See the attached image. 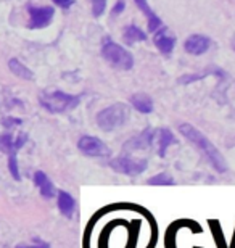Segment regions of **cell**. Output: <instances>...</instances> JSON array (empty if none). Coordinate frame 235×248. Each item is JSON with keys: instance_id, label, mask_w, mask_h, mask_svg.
Returning <instances> with one entry per match:
<instances>
[{"instance_id": "cell-1", "label": "cell", "mask_w": 235, "mask_h": 248, "mask_svg": "<svg viewBox=\"0 0 235 248\" xmlns=\"http://www.w3.org/2000/svg\"><path fill=\"white\" fill-rule=\"evenodd\" d=\"M179 132H181L186 139H188L193 145H197L198 150H202V153L208 158L209 163H211L213 168L218 172H226L227 171L226 160H224V156L221 155V152H219L218 148L208 140V137H204L198 129H195L192 124L184 123L179 126Z\"/></svg>"}, {"instance_id": "cell-2", "label": "cell", "mask_w": 235, "mask_h": 248, "mask_svg": "<svg viewBox=\"0 0 235 248\" xmlns=\"http://www.w3.org/2000/svg\"><path fill=\"white\" fill-rule=\"evenodd\" d=\"M129 120V108L124 103H114V105L103 108L97 115L98 127L105 132L114 131V129L124 126Z\"/></svg>"}, {"instance_id": "cell-3", "label": "cell", "mask_w": 235, "mask_h": 248, "mask_svg": "<svg viewBox=\"0 0 235 248\" xmlns=\"http://www.w3.org/2000/svg\"><path fill=\"white\" fill-rule=\"evenodd\" d=\"M39 102H41V105L50 113H64L68 110H73V108H76L79 105V97L55 91V92L41 93Z\"/></svg>"}, {"instance_id": "cell-4", "label": "cell", "mask_w": 235, "mask_h": 248, "mask_svg": "<svg viewBox=\"0 0 235 248\" xmlns=\"http://www.w3.org/2000/svg\"><path fill=\"white\" fill-rule=\"evenodd\" d=\"M110 166L119 174L134 177V176H141L142 172L147 170L148 161L145 158H136V156H129V155H121L116 156L110 161Z\"/></svg>"}, {"instance_id": "cell-5", "label": "cell", "mask_w": 235, "mask_h": 248, "mask_svg": "<svg viewBox=\"0 0 235 248\" xmlns=\"http://www.w3.org/2000/svg\"><path fill=\"white\" fill-rule=\"evenodd\" d=\"M102 53L105 57V60H108L113 66H116L124 71H129L134 66V57L131 55V52H127L126 48L118 46L111 41L105 42V46L102 48Z\"/></svg>"}, {"instance_id": "cell-6", "label": "cell", "mask_w": 235, "mask_h": 248, "mask_svg": "<svg viewBox=\"0 0 235 248\" xmlns=\"http://www.w3.org/2000/svg\"><path fill=\"white\" fill-rule=\"evenodd\" d=\"M78 148L81 150L84 155L87 156H97V158H105V156H110L111 150L105 145V143L100 140L97 137H92V136H82L81 139L78 140Z\"/></svg>"}, {"instance_id": "cell-7", "label": "cell", "mask_w": 235, "mask_h": 248, "mask_svg": "<svg viewBox=\"0 0 235 248\" xmlns=\"http://www.w3.org/2000/svg\"><path fill=\"white\" fill-rule=\"evenodd\" d=\"M55 10L52 7H29V15H31V23L29 28L39 29V28H46L47 24L52 21Z\"/></svg>"}, {"instance_id": "cell-8", "label": "cell", "mask_w": 235, "mask_h": 248, "mask_svg": "<svg viewBox=\"0 0 235 248\" xmlns=\"http://www.w3.org/2000/svg\"><path fill=\"white\" fill-rule=\"evenodd\" d=\"M177 140L174 139L172 132L169 129H158V131L153 132V139H152V145L155 143L157 145V153L159 156L166 155V148L171 145V143H176Z\"/></svg>"}, {"instance_id": "cell-9", "label": "cell", "mask_w": 235, "mask_h": 248, "mask_svg": "<svg viewBox=\"0 0 235 248\" xmlns=\"http://www.w3.org/2000/svg\"><path fill=\"white\" fill-rule=\"evenodd\" d=\"M211 46V39L206 36H202V34H193L186 41V50L190 55H202Z\"/></svg>"}, {"instance_id": "cell-10", "label": "cell", "mask_w": 235, "mask_h": 248, "mask_svg": "<svg viewBox=\"0 0 235 248\" xmlns=\"http://www.w3.org/2000/svg\"><path fill=\"white\" fill-rule=\"evenodd\" d=\"M152 139H153V131H152V129H145L141 136L134 137L129 142H126V145H124V150H126V152L142 150V148L152 145Z\"/></svg>"}, {"instance_id": "cell-11", "label": "cell", "mask_w": 235, "mask_h": 248, "mask_svg": "<svg viewBox=\"0 0 235 248\" xmlns=\"http://www.w3.org/2000/svg\"><path fill=\"white\" fill-rule=\"evenodd\" d=\"M34 182H36V186L41 188V195L42 197L52 198L55 195V187H53L52 182H50V179L47 177L46 172L37 171L36 174H34Z\"/></svg>"}, {"instance_id": "cell-12", "label": "cell", "mask_w": 235, "mask_h": 248, "mask_svg": "<svg viewBox=\"0 0 235 248\" xmlns=\"http://www.w3.org/2000/svg\"><path fill=\"white\" fill-rule=\"evenodd\" d=\"M58 208L63 216L71 217L74 213V208H76V202H74V198L69 195L68 192L60 190L58 192Z\"/></svg>"}, {"instance_id": "cell-13", "label": "cell", "mask_w": 235, "mask_h": 248, "mask_svg": "<svg viewBox=\"0 0 235 248\" xmlns=\"http://www.w3.org/2000/svg\"><path fill=\"white\" fill-rule=\"evenodd\" d=\"M132 107L141 113H152L153 111V100L150 98L147 93H134L131 97Z\"/></svg>"}, {"instance_id": "cell-14", "label": "cell", "mask_w": 235, "mask_h": 248, "mask_svg": "<svg viewBox=\"0 0 235 248\" xmlns=\"http://www.w3.org/2000/svg\"><path fill=\"white\" fill-rule=\"evenodd\" d=\"M134 2L137 3V7L142 10V12L147 15V18H148V29H150V32H153V31H157V29L161 26V19H159L157 15H155L152 12V8L148 7V3H147V0H134Z\"/></svg>"}, {"instance_id": "cell-15", "label": "cell", "mask_w": 235, "mask_h": 248, "mask_svg": "<svg viewBox=\"0 0 235 248\" xmlns=\"http://www.w3.org/2000/svg\"><path fill=\"white\" fill-rule=\"evenodd\" d=\"M174 42H176V39H174L172 36H169L164 29L163 31H158L157 36H155V44H157V47L159 48V52H163V53L172 52Z\"/></svg>"}, {"instance_id": "cell-16", "label": "cell", "mask_w": 235, "mask_h": 248, "mask_svg": "<svg viewBox=\"0 0 235 248\" xmlns=\"http://www.w3.org/2000/svg\"><path fill=\"white\" fill-rule=\"evenodd\" d=\"M8 68L10 71H12L15 76L21 78V79H26V81H31V79H34V74L32 71L29 69L28 66H24V64L16 60V58H12V60L8 62Z\"/></svg>"}, {"instance_id": "cell-17", "label": "cell", "mask_w": 235, "mask_h": 248, "mask_svg": "<svg viewBox=\"0 0 235 248\" xmlns=\"http://www.w3.org/2000/svg\"><path fill=\"white\" fill-rule=\"evenodd\" d=\"M124 39H126L127 44H136L139 41H145L147 39V34H143L141 29L136 26H129L124 31Z\"/></svg>"}, {"instance_id": "cell-18", "label": "cell", "mask_w": 235, "mask_h": 248, "mask_svg": "<svg viewBox=\"0 0 235 248\" xmlns=\"http://www.w3.org/2000/svg\"><path fill=\"white\" fill-rule=\"evenodd\" d=\"M147 184L148 186H174L176 181H174L168 172H159V174H155L150 177L147 181Z\"/></svg>"}, {"instance_id": "cell-19", "label": "cell", "mask_w": 235, "mask_h": 248, "mask_svg": "<svg viewBox=\"0 0 235 248\" xmlns=\"http://www.w3.org/2000/svg\"><path fill=\"white\" fill-rule=\"evenodd\" d=\"M107 8V0H92V13L94 16H100Z\"/></svg>"}, {"instance_id": "cell-20", "label": "cell", "mask_w": 235, "mask_h": 248, "mask_svg": "<svg viewBox=\"0 0 235 248\" xmlns=\"http://www.w3.org/2000/svg\"><path fill=\"white\" fill-rule=\"evenodd\" d=\"M8 168H10V172H12V176H13L16 181H19V171H18L16 155H10V160H8Z\"/></svg>"}, {"instance_id": "cell-21", "label": "cell", "mask_w": 235, "mask_h": 248, "mask_svg": "<svg viewBox=\"0 0 235 248\" xmlns=\"http://www.w3.org/2000/svg\"><path fill=\"white\" fill-rule=\"evenodd\" d=\"M53 2L57 3V5H60V7L66 8V7H69V5H71L73 0H53Z\"/></svg>"}, {"instance_id": "cell-22", "label": "cell", "mask_w": 235, "mask_h": 248, "mask_svg": "<svg viewBox=\"0 0 235 248\" xmlns=\"http://www.w3.org/2000/svg\"><path fill=\"white\" fill-rule=\"evenodd\" d=\"M16 248H50L47 244H39V245H18Z\"/></svg>"}, {"instance_id": "cell-23", "label": "cell", "mask_w": 235, "mask_h": 248, "mask_svg": "<svg viewBox=\"0 0 235 248\" xmlns=\"http://www.w3.org/2000/svg\"><path fill=\"white\" fill-rule=\"evenodd\" d=\"M123 5H124L123 2H121V3H118V5H116V8H114V13H118L119 10H123Z\"/></svg>"}, {"instance_id": "cell-24", "label": "cell", "mask_w": 235, "mask_h": 248, "mask_svg": "<svg viewBox=\"0 0 235 248\" xmlns=\"http://www.w3.org/2000/svg\"><path fill=\"white\" fill-rule=\"evenodd\" d=\"M232 46H234V50H235V37L232 39Z\"/></svg>"}]
</instances>
